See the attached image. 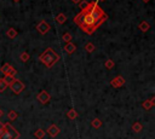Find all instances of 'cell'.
Wrapping results in <instances>:
<instances>
[{
  "label": "cell",
  "mask_w": 155,
  "mask_h": 139,
  "mask_svg": "<svg viewBox=\"0 0 155 139\" xmlns=\"http://www.w3.org/2000/svg\"><path fill=\"white\" fill-rule=\"evenodd\" d=\"M145 1H147V0H145Z\"/></svg>",
  "instance_id": "obj_21"
},
{
  "label": "cell",
  "mask_w": 155,
  "mask_h": 139,
  "mask_svg": "<svg viewBox=\"0 0 155 139\" xmlns=\"http://www.w3.org/2000/svg\"><path fill=\"white\" fill-rule=\"evenodd\" d=\"M44 135H45V132H44L42 129H38V131L35 132V137H36V138H40V139H41V138H44Z\"/></svg>",
  "instance_id": "obj_11"
},
{
  "label": "cell",
  "mask_w": 155,
  "mask_h": 139,
  "mask_svg": "<svg viewBox=\"0 0 155 139\" xmlns=\"http://www.w3.org/2000/svg\"><path fill=\"white\" fill-rule=\"evenodd\" d=\"M47 133H48L51 137H56V135L59 133V128H58L57 126L52 124V126H50V127H48V129H47Z\"/></svg>",
  "instance_id": "obj_6"
},
{
  "label": "cell",
  "mask_w": 155,
  "mask_h": 139,
  "mask_svg": "<svg viewBox=\"0 0 155 139\" xmlns=\"http://www.w3.org/2000/svg\"><path fill=\"white\" fill-rule=\"evenodd\" d=\"M4 131H5V123H1L0 122V135L4 133Z\"/></svg>",
  "instance_id": "obj_17"
},
{
  "label": "cell",
  "mask_w": 155,
  "mask_h": 139,
  "mask_svg": "<svg viewBox=\"0 0 155 139\" xmlns=\"http://www.w3.org/2000/svg\"><path fill=\"white\" fill-rule=\"evenodd\" d=\"M18 137L19 133L10 123H5V131L0 135V139H18Z\"/></svg>",
  "instance_id": "obj_1"
},
{
  "label": "cell",
  "mask_w": 155,
  "mask_h": 139,
  "mask_svg": "<svg viewBox=\"0 0 155 139\" xmlns=\"http://www.w3.org/2000/svg\"><path fill=\"white\" fill-rule=\"evenodd\" d=\"M50 94L46 92V91H41L39 94H38V100L40 102V103H42V104H46L48 100H50Z\"/></svg>",
  "instance_id": "obj_4"
},
{
  "label": "cell",
  "mask_w": 155,
  "mask_h": 139,
  "mask_svg": "<svg viewBox=\"0 0 155 139\" xmlns=\"http://www.w3.org/2000/svg\"><path fill=\"white\" fill-rule=\"evenodd\" d=\"M101 124H102V122H101L98 118H94V120L92 121V126H93V127H96V128L101 127Z\"/></svg>",
  "instance_id": "obj_14"
},
{
  "label": "cell",
  "mask_w": 155,
  "mask_h": 139,
  "mask_svg": "<svg viewBox=\"0 0 155 139\" xmlns=\"http://www.w3.org/2000/svg\"><path fill=\"white\" fill-rule=\"evenodd\" d=\"M2 80H4V82H5L6 85H10L15 79H13L11 75H6V76H5V79H2Z\"/></svg>",
  "instance_id": "obj_9"
},
{
  "label": "cell",
  "mask_w": 155,
  "mask_h": 139,
  "mask_svg": "<svg viewBox=\"0 0 155 139\" xmlns=\"http://www.w3.org/2000/svg\"><path fill=\"white\" fill-rule=\"evenodd\" d=\"M10 87H11V89H12V92H13L15 94H19V93L24 89V85H23L21 81H18V80H13V81L10 83Z\"/></svg>",
  "instance_id": "obj_3"
},
{
  "label": "cell",
  "mask_w": 155,
  "mask_h": 139,
  "mask_svg": "<svg viewBox=\"0 0 155 139\" xmlns=\"http://www.w3.org/2000/svg\"><path fill=\"white\" fill-rule=\"evenodd\" d=\"M64 19H65V18H64L63 15H59V16L57 17V21H58V22H64Z\"/></svg>",
  "instance_id": "obj_18"
},
{
  "label": "cell",
  "mask_w": 155,
  "mask_h": 139,
  "mask_svg": "<svg viewBox=\"0 0 155 139\" xmlns=\"http://www.w3.org/2000/svg\"><path fill=\"white\" fill-rule=\"evenodd\" d=\"M65 50H67L68 52H73V51L75 50V47L73 46V44H68V45L65 46Z\"/></svg>",
  "instance_id": "obj_16"
},
{
  "label": "cell",
  "mask_w": 155,
  "mask_h": 139,
  "mask_svg": "<svg viewBox=\"0 0 155 139\" xmlns=\"http://www.w3.org/2000/svg\"><path fill=\"white\" fill-rule=\"evenodd\" d=\"M6 87H7V85L4 82V80H1V79H0V92H4Z\"/></svg>",
  "instance_id": "obj_15"
},
{
  "label": "cell",
  "mask_w": 155,
  "mask_h": 139,
  "mask_svg": "<svg viewBox=\"0 0 155 139\" xmlns=\"http://www.w3.org/2000/svg\"><path fill=\"white\" fill-rule=\"evenodd\" d=\"M105 65H107L108 68H111V66H113V62H110V60H108V62L105 63Z\"/></svg>",
  "instance_id": "obj_20"
},
{
  "label": "cell",
  "mask_w": 155,
  "mask_h": 139,
  "mask_svg": "<svg viewBox=\"0 0 155 139\" xmlns=\"http://www.w3.org/2000/svg\"><path fill=\"white\" fill-rule=\"evenodd\" d=\"M124 79L122 77H116V79H114L113 81H111V85L114 86V87H120V86H122L124 85Z\"/></svg>",
  "instance_id": "obj_7"
},
{
  "label": "cell",
  "mask_w": 155,
  "mask_h": 139,
  "mask_svg": "<svg viewBox=\"0 0 155 139\" xmlns=\"http://www.w3.org/2000/svg\"><path fill=\"white\" fill-rule=\"evenodd\" d=\"M148 27H149V24H148V23H142V27H140V28L144 30V29H148Z\"/></svg>",
  "instance_id": "obj_19"
},
{
  "label": "cell",
  "mask_w": 155,
  "mask_h": 139,
  "mask_svg": "<svg viewBox=\"0 0 155 139\" xmlns=\"http://www.w3.org/2000/svg\"><path fill=\"white\" fill-rule=\"evenodd\" d=\"M50 53H51V54L48 56V53H47V51H46V52L44 53V56H41V58H40V59H41V60H42L47 66L52 65V64L58 59V56H57L52 50H51V52H50Z\"/></svg>",
  "instance_id": "obj_2"
},
{
  "label": "cell",
  "mask_w": 155,
  "mask_h": 139,
  "mask_svg": "<svg viewBox=\"0 0 155 139\" xmlns=\"http://www.w3.org/2000/svg\"><path fill=\"white\" fill-rule=\"evenodd\" d=\"M153 102H154V99H151V100H147V102L143 103V106H144L145 109H149V108L153 105Z\"/></svg>",
  "instance_id": "obj_12"
},
{
  "label": "cell",
  "mask_w": 155,
  "mask_h": 139,
  "mask_svg": "<svg viewBox=\"0 0 155 139\" xmlns=\"http://www.w3.org/2000/svg\"><path fill=\"white\" fill-rule=\"evenodd\" d=\"M132 129L134 131V132H140L142 131V124L140 123H138V122H136V123H133V126H132Z\"/></svg>",
  "instance_id": "obj_8"
},
{
  "label": "cell",
  "mask_w": 155,
  "mask_h": 139,
  "mask_svg": "<svg viewBox=\"0 0 155 139\" xmlns=\"http://www.w3.org/2000/svg\"><path fill=\"white\" fill-rule=\"evenodd\" d=\"M76 116H78V114H76L75 110H70V111H68V117H69V118H75Z\"/></svg>",
  "instance_id": "obj_13"
},
{
  "label": "cell",
  "mask_w": 155,
  "mask_h": 139,
  "mask_svg": "<svg viewBox=\"0 0 155 139\" xmlns=\"http://www.w3.org/2000/svg\"><path fill=\"white\" fill-rule=\"evenodd\" d=\"M7 116H8V118H10L11 121H12V120H16L18 115H17V112H16V111H13V110H11V111L8 112V115H7Z\"/></svg>",
  "instance_id": "obj_10"
},
{
  "label": "cell",
  "mask_w": 155,
  "mask_h": 139,
  "mask_svg": "<svg viewBox=\"0 0 155 139\" xmlns=\"http://www.w3.org/2000/svg\"><path fill=\"white\" fill-rule=\"evenodd\" d=\"M1 71L4 73V74H6V75H15L16 74V70L13 69V68H11L8 64H5L2 68H1Z\"/></svg>",
  "instance_id": "obj_5"
}]
</instances>
